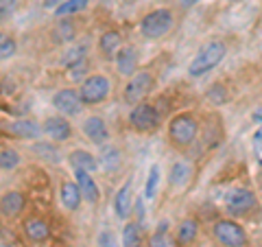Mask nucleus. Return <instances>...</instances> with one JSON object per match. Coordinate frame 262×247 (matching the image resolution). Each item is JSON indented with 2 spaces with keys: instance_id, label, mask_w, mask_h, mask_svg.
Listing matches in <instances>:
<instances>
[{
  "instance_id": "7",
  "label": "nucleus",
  "mask_w": 262,
  "mask_h": 247,
  "mask_svg": "<svg viewBox=\"0 0 262 247\" xmlns=\"http://www.w3.org/2000/svg\"><path fill=\"white\" fill-rule=\"evenodd\" d=\"M110 79L105 75H90L83 84L79 88V94L83 98L85 105H96V103H103L110 94Z\"/></svg>"
},
{
  "instance_id": "21",
  "label": "nucleus",
  "mask_w": 262,
  "mask_h": 247,
  "mask_svg": "<svg viewBox=\"0 0 262 247\" xmlns=\"http://www.w3.org/2000/svg\"><path fill=\"white\" fill-rule=\"evenodd\" d=\"M70 164L75 167V171L81 169V171H90V173H92L96 167H101L94 155H92V153H88V151H83V149H79V151H72V153H70Z\"/></svg>"
},
{
  "instance_id": "11",
  "label": "nucleus",
  "mask_w": 262,
  "mask_h": 247,
  "mask_svg": "<svg viewBox=\"0 0 262 247\" xmlns=\"http://www.w3.org/2000/svg\"><path fill=\"white\" fill-rule=\"evenodd\" d=\"M192 179V164L188 160H179L175 162L173 167H170V175H168V182L173 188H177V191H184V188L190 184Z\"/></svg>"
},
{
  "instance_id": "34",
  "label": "nucleus",
  "mask_w": 262,
  "mask_h": 247,
  "mask_svg": "<svg viewBox=\"0 0 262 247\" xmlns=\"http://www.w3.org/2000/svg\"><path fill=\"white\" fill-rule=\"evenodd\" d=\"M199 0H179V5L184 7V9H190V7H194Z\"/></svg>"
},
{
  "instance_id": "35",
  "label": "nucleus",
  "mask_w": 262,
  "mask_h": 247,
  "mask_svg": "<svg viewBox=\"0 0 262 247\" xmlns=\"http://www.w3.org/2000/svg\"><path fill=\"white\" fill-rule=\"evenodd\" d=\"M253 120L262 122V108H260V110H256V112H253Z\"/></svg>"
},
{
  "instance_id": "12",
  "label": "nucleus",
  "mask_w": 262,
  "mask_h": 247,
  "mask_svg": "<svg viewBox=\"0 0 262 247\" xmlns=\"http://www.w3.org/2000/svg\"><path fill=\"white\" fill-rule=\"evenodd\" d=\"M116 68L120 75H125V77H134L136 72H138V53H136V48H131V46H125V48H120L118 55H116Z\"/></svg>"
},
{
  "instance_id": "3",
  "label": "nucleus",
  "mask_w": 262,
  "mask_h": 247,
  "mask_svg": "<svg viewBox=\"0 0 262 247\" xmlns=\"http://www.w3.org/2000/svg\"><path fill=\"white\" fill-rule=\"evenodd\" d=\"M170 29H173V13H170V9H153L140 22V31L146 39H160L168 35Z\"/></svg>"
},
{
  "instance_id": "15",
  "label": "nucleus",
  "mask_w": 262,
  "mask_h": 247,
  "mask_svg": "<svg viewBox=\"0 0 262 247\" xmlns=\"http://www.w3.org/2000/svg\"><path fill=\"white\" fill-rule=\"evenodd\" d=\"M59 197H61V203L66 210H77L81 199H83V193L77 182H63L61 184V191H59Z\"/></svg>"
},
{
  "instance_id": "24",
  "label": "nucleus",
  "mask_w": 262,
  "mask_h": 247,
  "mask_svg": "<svg viewBox=\"0 0 262 247\" xmlns=\"http://www.w3.org/2000/svg\"><path fill=\"white\" fill-rule=\"evenodd\" d=\"M90 0H66V3H61L59 7L55 9V13L59 15V18H66V15H75L79 11H83L88 7Z\"/></svg>"
},
{
  "instance_id": "20",
  "label": "nucleus",
  "mask_w": 262,
  "mask_h": 247,
  "mask_svg": "<svg viewBox=\"0 0 262 247\" xmlns=\"http://www.w3.org/2000/svg\"><path fill=\"white\" fill-rule=\"evenodd\" d=\"M0 208H3V215L5 217H15L24 208V197H22V193H15V191L5 193L3 199H0Z\"/></svg>"
},
{
  "instance_id": "26",
  "label": "nucleus",
  "mask_w": 262,
  "mask_h": 247,
  "mask_svg": "<svg viewBox=\"0 0 262 247\" xmlns=\"http://www.w3.org/2000/svg\"><path fill=\"white\" fill-rule=\"evenodd\" d=\"M140 243V232H138L136 223H127L122 230V247H138Z\"/></svg>"
},
{
  "instance_id": "10",
  "label": "nucleus",
  "mask_w": 262,
  "mask_h": 247,
  "mask_svg": "<svg viewBox=\"0 0 262 247\" xmlns=\"http://www.w3.org/2000/svg\"><path fill=\"white\" fill-rule=\"evenodd\" d=\"M72 129H70V122L66 120L63 116H51L46 118L44 122V136H48L53 142H66L70 138Z\"/></svg>"
},
{
  "instance_id": "17",
  "label": "nucleus",
  "mask_w": 262,
  "mask_h": 247,
  "mask_svg": "<svg viewBox=\"0 0 262 247\" xmlns=\"http://www.w3.org/2000/svg\"><path fill=\"white\" fill-rule=\"evenodd\" d=\"M98 164L105 173H116L122 164V155L116 147H103L101 153H98Z\"/></svg>"
},
{
  "instance_id": "13",
  "label": "nucleus",
  "mask_w": 262,
  "mask_h": 247,
  "mask_svg": "<svg viewBox=\"0 0 262 247\" xmlns=\"http://www.w3.org/2000/svg\"><path fill=\"white\" fill-rule=\"evenodd\" d=\"M131 193H134V182L127 179L125 184L118 188L116 197H114V210H116L118 219H127L131 212Z\"/></svg>"
},
{
  "instance_id": "19",
  "label": "nucleus",
  "mask_w": 262,
  "mask_h": 247,
  "mask_svg": "<svg viewBox=\"0 0 262 247\" xmlns=\"http://www.w3.org/2000/svg\"><path fill=\"white\" fill-rule=\"evenodd\" d=\"M24 232H27V236L33 243H42L48 238V234H51V228H48L44 219H29L27 223H24Z\"/></svg>"
},
{
  "instance_id": "29",
  "label": "nucleus",
  "mask_w": 262,
  "mask_h": 247,
  "mask_svg": "<svg viewBox=\"0 0 262 247\" xmlns=\"http://www.w3.org/2000/svg\"><path fill=\"white\" fill-rule=\"evenodd\" d=\"M98 247H122V243H118V238L114 232L103 230V232L98 234Z\"/></svg>"
},
{
  "instance_id": "18",
  "label": "nucleus",
  "mask_w": 262,
  "mask_h": 247,
  "mask_svg": "<svg viewBox=\"0 0 262 247\" xmlns=\"http://www.w3.org/2000/svg\"><path fill=\"white\" fill-rule=\"evenodd\" d=\"M9 131L20 138H27V140H33V138H39L44 134V127H39L35 120H15L9 125Z\"/></svg>"
},
{
  "instance_id": "14",
  "label": "nucleus",
  "mask_w": 262,
  "mask_h": 247,
  "mask_svg": "<svg viewBox=\"0 0 262 247\" xmlns=\"http://www.w3.org/2000/svg\"><path fill=\"white\" fill-rule=\"evenodd\" d=\"M83 134L92 140L94 145H105V140L110 138V131H107V125L103 122V118L98 116H90L85 122H83Z\"/></svg>"
},
{
  "instance_id": "8",
  "label": "nucleus",
  "mask_w": 262,
  "mask_h": 247,
  "mask_svg": "<svg viewBox=\"0 0 262 247\" xmlns=\"http://www.w3.org/2000/svg\"><path fill=\"white\" fill-rule=\"evenodd\" d=\"M253 205H256V195H253L249 188H234V191H229L225 197V208L232 212V215H245Z\"/></svg>"
},
{
  "instance_id": "36",
  "label": "nucleus",
  "mask_w": 262,
  "mask_h": 247,
  "mask_svg": "<svg viewBox=\"0 0 262 247\" xmlns=\"http://www.w3.org/2000/svg\"><path fill=\"white\" fill-rule=\"evenodd\" d=\"M232 3H238V0H232Z\"/></svg>"
},
{
  "instance_id": "23",
  "label": "nucleus",
  "mask_w": 262,
  "mask_h": 247,
  "mask_svg": "<svg viewBox=\"0 0 262 247\" xmlns=\"http://www.w3.org/2000/svg\"><path fill=\"white\" fill-rule=\"evenodd\" d=\"M196 232H199V225H196V221H192V219H186V221H182L179 223V228H177V241L179 243H192L194 241V236H196Z\"/></svg>"
},
{
  "instance_id": "25",
  "label": "nucleus",
  "mask_w": 262,
  "mask_h": 247,
  "mask_svg": "<svg viewBox=\"0 0 262 247\" xmlns=\"http://www.w3.org/2000/svg\"><path fill=\"white\" fill-rule=\"evenodd\" d=\"M158 184H160V167L153 164L151 171H149V177H146V184H144V197L146 199H153L155 193H158Z\"/></svg>"
},
{
  "instance_id": "4",
  "label": "nucleus",
  "mask_w": 262,
  "mask_h": 247,
  "mask_svg": "<svg viewBox=\"0 0 262 247\" xmlns=\"http://www.w3.org/2000/svg\"><path fill=\"white\" fill-rule=\"evenodd\" d=\"M160 122H162L160 112L151 103H138L129 112V125L136 131H140V134H151V131L160 127Z\"/></svg>"
},
{
  "instance_id": "1",
  "label": "nucleus",
  "mask_w": 262,
  "mask_h": 247,
  "mask_svg": "<svg viewBox=\"0 0 262 247\" xmlns=\"http://www.w3.org/2000/svg\"><path fill=\"white\" fill-rule=\"evenodd\" d=\"M225 55H227V46L223 42H219V39L206 42L199 48V53L194 55L190 66H188V75H190L192 79L208 75L210 70H214L216 66L225 59Z\"/></svg>"
},
{
  "instance_id": "27",
  "label": "nucleus",
  "mask_w": 262,
  "mask_h": 247,
  "mask_svg": "<svg viewBox=\"0 0 262 247\" xmlns=\"http://www.w3.org/2000/svg\"><path fill=\"white\" fill-rule=\"evenodd\" d=\"M149 245L151 247H177L175 245V238L168 234V230H158V232L151 236Z\"/></svg>"
},
{
  "instance_id": "30",
  "label": "nucleus",
  "mask_w": 262,
  "mask_h": 247,
  "mask_svg": "<svg viewBox=\"0 0 262 247\" xmlns=\"http://www.w3.org/2000/svg\"><path fill=\"white\" fill-rule=\"evenodd\" d=\"M13 55H15V42L11 37H3V44H0V59L7 61V59H11Z\"/></svg>"
},
{
  "instance_id": "2",
  "label": "nucleus",
  "mask_w": 262,
  "mask_h": 247,
  "mask_svg": "<svg viewBox=\"0 0 262 247\" xmlns=\"http://www.w3.org/2000/svg\"><path fill=\"white\" fill-rule=\"evenodd\" d=\"M196 134H199V122L190 114H179L168 125V138L175 147H190Z\"/></svg>"
},
{
  "instance_id": "5",
  "label": "nucleus",
  "mask_w": 262,
  "mask_h": 247,
  "mask_svg": "<svg viewBox=\"0 0 262 247\" xmlns=\"http://www.w3.org/2000/svg\"><path fill=\"white\" fill-rule=\"evenodd\" d=\"M155 86V79L149 70H140L129 79V84L125 86V101L127 105H138L142 103L146 96L151 94V90Z\"/></svg>"
},
{
  "instance_id": "22",
  "label": "nucleus",
  "mask_w": 262,
  "mask_h": 247,
  "mask_svg": "<svg viewBox=\"0 0 262 247\" xmlns=\"http://www.w3.org/2000/svg\"><path fill=\"white\" fill-rule=\"evenodd\" d=\"M98 48L105 57H114L120 51V33L118 31H107L103 33L101 39H98Z\"/></svg>"
},
{
  "instance_id": "9",
  "label": "nucleus",
  "mask_w": 262,
  "mask_h": 247,
  "mask_svg": "<svg viewBox=\"0 0 262 247\" xmlns=\"http://www.w3.org/2000/svg\"><path fill=\"white\" fill-rule=\"evenodd\" d=\"M81 103H83V98H81V94L75 92V90H59V92L53 96L55 110L61 112L63 116H77L81 112Z\"/></svg>"
},
{
  "instance_id": "32",
  "label": "nucleus",
  "mask_w": 262,
  "mask_h": 247,
  "mask_svg": "<svg viewBox=\"0 0 262 247\" xmlns=\"http://www.w3.org/2000/svg\"><path fill=\"white\" fill-rule=\"evenodd\" d=\"M15 5H18V0H3V5H0V15H3V20H7L13 13Z\"/></svg>"
},
{
  "instance_id": "28",
  "label": "nucleus",
  "mask_w": 262,
  "mask_h": 247,
  "mask_svg": "<svg viewBox=\"0 0 262 247\" xmlns=\"http://www.w3.org/2000/svg\"><path fill=\"white\" fill-rule=\"evenodd\" d=\"M20 162V155L15 153L13 149H3V153H0V167H3V171H11L18 167Z\"/></svg>"
},
{
  "instance_id": "33",
  "label": "nucleus",
  "mask_w": 262,
  "mask_h": 247,
  "mask_svg": "<svg viewBox=\"0 0 262 247\" xmlns=\"http://www.w3.org/2000/svg\"><path fill=\"white\" fill-rule=\"evenodd\" d=\"M61 3H66V0H42V5L46 7V9H57Z\"/></svg>"
},
{
  "instance_id": "6",
  "label": "nucleus",
  "mask_w": 262,
  "mask_h": 247,
  "mask_svg": "<svg viewBox=\"0 0 262 247\" xmlns=\"http://www.w3.org/2000/svg\"><path fill=\"white\" fill-rule=\"evenodd\" d=\"M212 232H214L216 241L225 247H245L247 245V234H245L243 225L236 223V221H229V219L216 221Z\"/></svg>"
},
{
  "instance_id": "31",
  "label": "nucleus",
  "mask_w": 262,
  "mask_h": 247,
  "mask_svg": "<svg viewBox=\"0 0 262 247\" xmlns=\"http://www.w3.org/2000/svg\"><path fill=\"white\" fill-rule=\"evenodd\" d=\"M251 147H253V153H256L258 162H262V125H260V127L256 129V134H253Z\"/></svg>"
},
{
  "instance_id": "16",
  "label": "nucleus",
  "mask_w": 262,
  "mask_h": 247,
  "mask_svg": "<svg viewBox=\"0 0 262 247\" xmlns=\"http://www.w3.org/2000/svg\"><path fill=\"white\" fill-rule=\"evenodd\" d=\"M75 177H77V184L83 193V199H88L90 203H96L98 201V186L94 182V177L90 175V171H75Z\"/></svg>"
}]
</instances>
